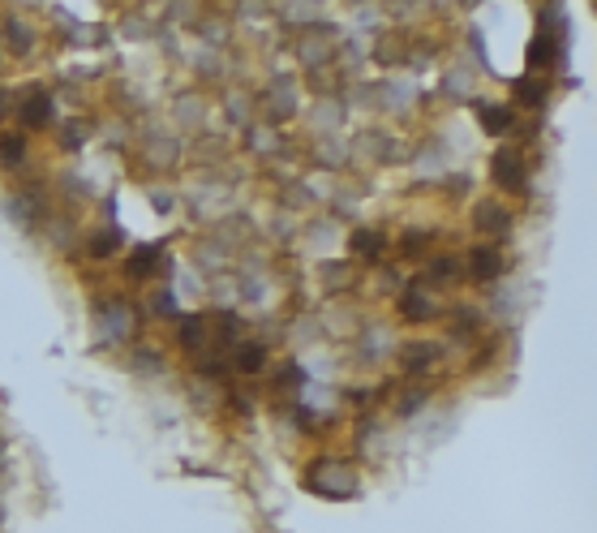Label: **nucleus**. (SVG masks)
<instances>
[{
    "mask_svg": "<svg viewBox=\"0 0 597 533\" xmlns=\"http://www.w3.org/2000/svg\"><path fill=\"white\" fill-rule=\"evenodd\" d=\"M494 181L507 185V190H520L525 185V160H520L516 150H499V155H494Z\"/></svg>",
    "mask_w": 597,
    "mask_h": 533,
    "instance_id": "obj_1",
    "label": "nucleus"
},
{
    "mask_svg": "<svg viewBox=\"0 0 597 533\" xmlns=\"http://www.w3.org/2000/svg\"><path fill=\"white\" fill-rule=\"evenodd\" d=\"M472 271H477L481 280H490V275L503 271V258H499L494 249H477V254H472Z\"/></svg>",
    "mask_w": 597,
    "mask_h": 533,
    "instance_id": "obj_2",
    "label": "nucleus"
},
{
    "mask_svg": "<svg viewBox=\"0 0 597 533\" xmlns=\"http://www.w3.org/2000/svg\"><path fill=\"white\" fill-rule=\"evenodd\" d=\"M22 112H26V125H43V121H47V112H52V99H47L43 91H35V95L26 99V108H22Z\"/></svg>",
    "mask_w": 597,
    "mask_h": 533,
    "instance_id": "obj_3",
    "label": "nucleus"
},
{
    "mask_svg": "<svg viewBox=\"0 0 597 533\" xmlns=\"http://www.w3.org/2000/svg\"><path fill=\"white\" fill-rule=\"evenodd\" d=\"M262 362H266V348H262V344H241V357H237L241 370L254 374V370H262Z\"/></svg>",
    "mask_w": 597,
    "mask_h": 533,
    "instance_id": "obj_4",
    "label": "nucleus"
},
{
    "mask_svg": "<svg viewBox=\"0 0 597 533\" xmlns=\"http://www.w3.org/2000/svg\"><path fill=\"white\" fill-rule=\"evenodd\" d=\"M529 61H533V65L555 61V39H550V35H537V39H533V47H529Z\"/></svg>",
    "mask_w": 597,
    "mask_h": 533,
    "instance_id": "obj_5",
    "label": "nucleus"
},
{
    "mask_svg": "<svg viewBox=\"0 0 597 533\" xmlns=\"http://www.w3.org/2000/svg\"><path fill=\"white\" fill-rule=\"evenodd\" d=\"M481 125L490 134H499V130H507L511 125V112H503V108H481Z\"/></svg>",
    "mask_w": 597,
    "mask_h": 533,
    "instance_id": "obj_6",
    "label": "nucleus"
},
{
    "mask_svg": "<svg viewBox=\"0 0 597 533\" xmlns=\"http://www.w3.org/2000/svg\"><path fill=\"white\" fill-rule=\"evenodd\" d=\"M481 228H490V233H499V228H507V211H499V207H481V219H477Z\"/></svg>",
    "mask_w": 597,
    "mask_h": 533,
    "instance_id": "obj_7",
    "label": "nucleus"
},
{
    "mask_svg": "<svg viewBox=\"0 0 597 533\" xmlns=\"http://www.w3.org/2000/svg\"><path fill=\"white\" fill-rule=\"evenodd\" d=\"M0 160H5V164H17V160H22V138H13V134L0 138Z\"/></svg>",
    "mask_w": 597,
    "mask_h": 533,
    "instance_id": "obj_8",
    "label": "nucleus"
},
{
    "mask_svg": "<svg viewBox=\"0 0 597 533\" xmlns=\"http://www.w3.org/2000/svg\"><path fill=\"white\" fill-rule=\"evenodd\" d=\"M379 245H383L379 233H357V237H353V249H357V254H379Z\"/></svg>",
    "mask_w": 597,
    "mask_h": 533,
    "instance_id": "obj_9",
    "label": "nucleus"
},
{
    "mask_svg": "<svg viewBox=\"0 0 597 533\" xmlns=\"http://www.w3.org/2000/svg\"><path fill=\"white\" fill-rule=\"evenodd\" d=\"M516 95L525 99V104H541V86H533V82H520V86H516Z\"/></svg>",
    "mask_w": 597,
    "mask_h": 533,
    "instance_id": "obj_10",
    "label": "nucleus"
},
{
    "mask_svg": "<svg viewBox=\"0 0 597 533\" xmlns=\"http://www.w3.org/2000/svg\"><path fill=\"white\" fill-rule=\"evenodd\" d=\"M151 263H155V249H151V254H138V258L129 263V271H134V275H146V271H151Z\"/></svg>",
    "mask_w": 597,
    "mask_h": 533,
    "instance_id": "obj_11",
    "label": "nucleus"
}]
</instances>
